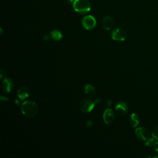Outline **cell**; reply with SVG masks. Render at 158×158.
<instances>
[{
	"label": "cell",
	"mask_w": 158,
	"mask_h": 158,
	"mask_svg": "<svg viewBox=\"0 0 158 158\" xmlns=\"http://www.w3.org/2000/svg\"><path fill=\"white\" fill-rule=\"evenodd\" d=\"M153 148H154V151L158 153V141L155 142V143H154V144L153 146Z\"/></svg>",
	"instance_id": "17"
},
{
	"label": "cell",
	"mask_w": 158,
	"mask_h": 158,
	"mask_svg": "<svg viewBox=\"0 0 158 158\" xmlns=\"http://www.w3.org/2000/svg\"><path fill=\"white\" fill-rule=\"evenodd\" d=\"M51 36L53 40L56 41L60 40L63 38V35L61 32L57 30H54L52 31L51 32Z\"/></svg>",
	"instance_id": "14"
},
{
	"label": "cell",
	"mask_w": 158,
	"mask_h": 158,
	"mask_svg": "<svg viewBox=\"0 0 158 158\" xmlns=\"http://www.w3.org/2000/svg\"><path fill=\"white\" fill-rule=\"evenodd\" d=\"M49 35H44V37H43V40H44V41H47V40H48L49 39Z\"/></svg>",
	"instance_id": "19"
},
{
	"label": "cell",
	"mask_w": 158,
	"mask_h": 158,
	"mask_svg": "<svg viewBox=\"0 0 158 158\" xmlns=\"http://www.w3.org/2000/svg\"><path fill=\"white\" fill-rule=\"evenodd\" d=\"M154 157H156V158H157V157H158V156H154Z\"/></svg>",
	"instance_id": "24"
},
{
	"label": "cell",
	"mask_w": 158,
	"mask_h": 158,
	"mask_svg": "<svg viewBox=\"0 0 158 158\" xmlns=\"http://www.w3.org/2000/svg\"><path fill=\"white\" fill-rule=\"evenodd\" d=\"M1 99L2 101V100H4H4H7V101H8V99H7V98H4L2 96H1Z\"/></svg>",
	"instance_id": "22"
},
{
	"label": "cell",
	"mask_w": 158,
	"mask_h": 158,
	"mask_svg": "<svg viewBox=\"0 0 158 158\" xmlns=\"http://www.w3.org/2000/svg\"><path fill=\"white\" fill-rule=\"evenodd\" d=\"M114 24V20L112 17L107 15L102 20V27L106 30H110Z\"/></svg>",
	"instance_id": "10"
},
{
	"label": "cell",
	"mask_w": 158,
	"mask_h": 158,
	"mask_svg": "<svg viewBox=\"0 0 158 158\" xmlns=\"http://www.w3.org/2000/svg\"><path fill=\"white\" fill-rule=\"evenodd\" d=\"M129 123L132 127H136L139 123V117L138 115H137L136 113L131 114L129 118Z\"/></svg>",
	"instance_id": "12"
},
{
	"label": "cell",
	"mask_w": 158,
	"mask_h": 158,
	"mask_svg": "<svg viewBox=\"0 0 158 158\" xmlns=\"http://www.w3.org/2000/svg\"><path fill=\"white\" fill-rule=\"evenodd\" d=\"M95 101H93L90 99H83L80 104V107L83 112L88 113L91 112L95 106Z\"/></svg>",
	"instance_id": "4"
},
{
	"label": "cell",
	"mask_w": 158,
	"mask_h": 158,
	"mask_svg": "<svg viewBox=\"0 0 158 158\" xmlns=\"http://www.w3.org/2000/svg\"><path fill=\"white\" fill-rule=\"evenodd\" d=\"M73 9L80 14H85L91 9V4L88 0H75L73 3Z\"/></svg>",
	"instance_id": "2"
},
{
	"label": "cell",
	"mask_w": 158,
	"mask_h": 158,
	"mask_svg": "<svg viewBox=\"0 0 158 158\" xmlns=\"http://www.w3.org/2000/svg\"><path fill=\"white\" fill-rule=\"evenodd\" d=\"M83 27L86 30H91L96 27V21L95 18L91 15L84 17L81 20Z\"/></svg>",
	"instance_id": "5"
},
{
	"label": "cell",
	"mask_w": 158,
	"mask_h": 158,
	"mask_svg": "<svg viewBox=\"0 0 158 158\" xmlns=\"http://www.w3.org/2000/svg\"><path fill=\"white\" fill-rule=\"evenodd\" d=\"M14 82L10 78H4L2 81V89L3 92L5 93H10L14 88Z\"/></svg>",
	"instance_id": "8"
},
{
	"label": "cell",
	"mask_w": 158,
	"mask_h": 158,
	"mask_svg": "<svg viewBox=\"0 0 158 158\" xmlns=\"http://www.w3.org/2000/svg\"><path fill=\"white\" fill-rule=\"evenodd\" d=\"M110 103H111V101H110V100H109V101H107V105H109V106H110Z\"/></svg>",
	"instance_id": "23"
},
{
	"label": "cell",
	"mask_w": 158,
	"mask_h": 158,
	"mask_svg": "<svg viewBox=\"0 0 158 158\" xmlns=\"http://www.w3.org/2000/svg\"><path fill=\"white\" fill-rule=\"evenodd\" d=\"M29 95H30V91L25 86L20 88L17 92V96L21 100H23L26 99L29 96Z\"/></svg>",
	"instance_id": "11"
},
{
	"label": "cell",
	"mask_w": 158,
	"mask_h": 158,
	"mask_svg": "<svg viewBox=\"0 0 158 158\" xmlns=\"http://www.w3.org/2000/svg\"><path fill=\"white\" fill-rule=\"evenodd\" d=\"M135 135L136 137L141 140L146 141L149 138H150L149 131L144 127H139L135 130Z\"/></svg>",
	"instance_id": "6"
},
{
	"label": "cell",
	"mask_w": 158,
	"mask_h": 158,
	"mask_svg": "<svg viewBox=\"0 0 158 158\" xmlns=\"http://www.w3.org/2000/svg\"><path fill=\"white\" fill-rule=\"evenodd\" d=\"M156 142V139L153 137L151 138H149L145 142L144 145L147 147H152L154 146V143Z\"/></svg>",
	"instance_id": "15"
},
{
	"label": "cell",
	"mask_w": 158,
	"mask_h": 158,
	"mask_svg": "<svg viewBox=\"0 0 158 158\" xmlns=\"http://www.w3.org/2000/svg\"><path fill=\"white\" fill-rule=\"evenodd\" d=\"M93 121L91 120H88V121L86 122V126H87L88 127H91L93 125Z\"/></svg>",
	"instance_id": "18"
},
{
	"label": "cell",
	"mask_w": 158,
	"mask_h": 158,
	"mask_svg": "<svg viewBox=\"0 0 158 158\" xmlns=\"http://www.w3.org/2000/svg\"><path fill=\"white\" fill-rule=\"evenodd\" d=\"M85 93L89 96H93L96 93V89H95V88L90 85V84H86L85 86Z\"/></svg>",
	"instance_id": "13"
},
{
	"label": "cell",
	"mask_w": 158,
	"mask_h": 158,
	"mask_svg": "<svg viewBox=\"0 0 158 158\" xmlns=\"http://www.w3.org/2000/svg\"><path fill=\"white\" fill-rule=\"evenodd\" d=\"M95 102H96V104L101 102V99L100 98H96V99L95 101Z\"/></svg>",
	"instance_id": "20"
},
{
	"label": "cell",
	"mask_w": 158,
	"mask_h": 158,
	"mask_svg": "<svg viewBox=\"0 0 158 158\" xmlns=\"http://www.w3.org/2000/svg\"><path fill=\"white\" fill-rule=\"evenodd\" d=\"M20 109L22 114L29 118L36 116L38 112V107L36 103L31 101H26L23 102Z\"/></svg>",
	"instance_id": "1"
},
{
	"label": "cell",
	"mask_w": 158,
	"mask_h": 158,
	"mask_svg": "<svg viewBox=\"0 0 158 158\" xmlns=\"http://www.w3.org/2000/svg\"><path fill=\"white\" fill-rule=\"evenodd\" d=\"M114 113L111 109L107 108L104 110L103 114V119L106 124L111 123L114 121Z\"/></svg>",
	"instance_id": "7"
},
{
	"label": "cell",
	"mask_w": 158,
	"mask_h": 158,
	"mask_svg": "<svg viewBox=\"0 0 158 158\" xmlns=\"http://www.w3.org/2000/svg\"><path fill=\"white\" fill-rule=\"evenodd\" d=\"M67 2H69V3H71V4H73V2L75 1V0H65Z\"/></svg>",
	"instance_id": "21"
},
{
	"label": "cell",
	"mask_w": 158,
	"mask_h": 158,
	"mask_svg": "<svg viewBox=\"0 0 158 158\" xmlns=\"http://www.w3.org/2000/svg\"><path fill=\"white\" fill-rule=\"evenodd\" d=\"M152 136L154 138L158 140V125L156 126L152 130L151 132Z\"/></svg>",
	"instance_id": "16"
},
{
	"label": "cell",
	"mask_w": 158,
	"mask_h": 158,
	"mask_svg": "<svg viewBox=\"0 0 158 158\" xmlns=\"http://www.w3.org/2000/svg\"><path fill=\"white\" fill-rule=\"evenodd\" d=\"M127 34L125 30L122 28H116L114 29L111 33V37L114 40L123 41L127 38Z\"/></svg>",
	"instance_id": "3"
},
{
	"label": "cell",
	"mask_w": 158,
	"mask_h": 158,
	"mask_svg": "<svg viewBox=\"0 0 158 158\" xmlns=\"http://www.w3.org/2000/svg\"><path fill=\"white\" fill-rule=\"evenodd\" d=\"M128 105L123 101L118 102L115 106V110L119 115H125L128 112Z\"/></svg>",
	"instance_id": "9"
}]
</instances>
